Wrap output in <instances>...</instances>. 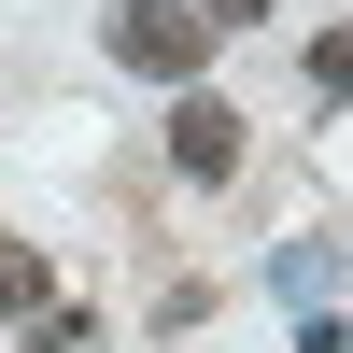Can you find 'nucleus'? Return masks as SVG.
Here are the masks:
<instances>
[{"instance_id":"f257e3e1","label":"nucleus","mask_w":353,"mask_h":353,"mask_svg":"<svg viewBox=\"0 0 353 353\" xmlns=\"http://www.w3.org/2000/svg\"><path fill=\"white\" fill-rule=\"evenodd\" d=\"M99 43H113V71H141V85H170V99H184V85H198V57H212V28H198L184 0H113V28H99Z\"/></svg>"},{"instance_id":"423d86ee","label":"nucleus","mask_w":353,"mask_h":353,"mask_svg":"<svg viewBox=\"0 0 353 353\" xmlns=\"http://www.w3.org/2000/svg\"><path fill=\"white\" fill-rule=\"evenodd\" d=\"M311 85H325V99H353V14L325 28V43H311Z\"/></svg>"},{"instance_id":"39448f33","label":"nucleus","mask_w":353,"mask_h":353,"mask_svg":"<svg viewBox=\"0 0 353 353\" xmlns=\"http://www.w3.org/2000/svg\"><path fill=\"white\" fill-rule=\"evenodd\" d=\"M28 353H85V311H71V297H43V311H28Z\"/></svg>"},{"instance_id":"0eeeda50","label":"nucleus","mask_w":353,"mask_h":353,"mask_svg":"<svg viewBox=\"0 0 353 353\" xmlns=\"http://www.w3.org/2000/svg\"><path fill=\"white\" fill-rule=\"evenodd\" d=\"M184 14H198V28H254L269 0H184Z\"/></svg>"},{"instance_id":"20e7f679","label":"nucleus","mask_w":353,"mask_h":353,"mask_svg":"<svg viewBox=\"0 0 353 353\" xmlns=\"http://www.w3.org/2000/svg\"><path fill=\"white\" fill-rule=\"evenodd\" d=\"M325 269H339L325 241H283V254H269V283H283V297H325Z\"/></svg>"},{"instance_id":"7ed1b4c3","label":"nucleus","mask_w":353,"mask_h":353,"mask_svg":"<svg viewBox=\"0 0 353 353\" xmlns=\"http://www.w3.org/2000/svg\"><path fill=\"white\" fill-rule=\"evenodd\" d=\"M43 297H57V254L43 241H0V325H28Z\"/></svg>"},{"instance_id":"f03ea898","label":"nucleus","mask_w":353,"mask_h":353,"mask_svg":"<svg viewBox=\"0 0 353 353\" xmlns=\"http://www.w3.org/2000/svg\"><path fill=\"white\" fill-rule=\"evenodd\" d=\"M170 156H184L198 184H226V170H241V113H226V99H198V85H184V99H170Z\"/></svg>"}]
</instances>
